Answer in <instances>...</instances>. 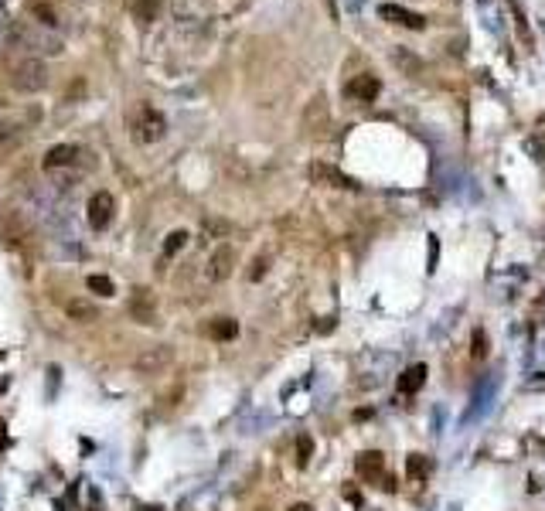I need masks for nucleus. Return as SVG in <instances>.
<instances>
[{"label":"nucleus","instance_id":"obj_1","mask_svg":"<svg viewBox=\"0 0 545 511\" xmlns=\"http://www.w3.org/2000/svg\"><path fill=\"white\" fill-rule=\"evenodd\" d=\"M130 133H133L137 143H157V140H164V133H167V120L154 106H140L133 113V120H130Z\"/></svg>","mask_w":545,"mask_h":511},{"label":"nucleus","instance_id":"obj_2","mask_svg":"<svg viewBox=\"0 0 545 511\" xmlns=\"http://www.w3.org/2000/svg\"><path fill=\"white\" fill-rule=\"evenodd\" d=\"M355 467H358L361 480H368V484L382 487V491H395V480L385 474V457H382L378 450H365V453H358Z\"/></svg>","mask_w":545,"mask_h":511},{"label":"nucleus","instance_id":"obj_3","mask_svg":"<svg viewBox=\"0 0 545 511\" xmlns=\"http://www.w3.org/2000/svg\"><path fill=\"white\" fill-rule=\"evenodd\" d=\"M11 82H14L21 93H41L48 86V68L45 62H38V58H24V62H17L11 68Z\"/></svg>","mask_w":545,"mask_h":511},{"label":"nucleus","instance_id":"obj_4","mask_svg":"<svg viewBox=\"0 0 545 511\" xmlns=\"http://www.w3.org/2000/svg\"><path fill=\"white\" fill-rule=\"evenodd\" d=\"M11 41H14V45H24L28 51H41V55H62L65 51L62 41H58L55 34L38 31V28H31V24H21V28L11 34Z\"/></svg>","mask_w":545,"mask_h":511},{"label":"nucleus","instance_id":"obj_5","mask_svg":"<svg viewBox=\"0 0 545 511\" xmlns=\"http://www.w3.org/2000/svg\"><path fill=\"white\" fill-rule=\"evenodd\" d=\"M85 215H89V225H93L95 232L109 229V222H113V215H116V202H113V195H109V191H95L93 198H89Z\"/></svg>","mask_w":545,"mask_h":511},{"label":"nucleus","instance_id":"obj_6","mask_svg":"<svg viewBox=\"0 0 545 511\" xmlns=\"http://www.w3.org/2000/svg\"><path fill=\"white\" fill-rule=\"evenodd\" d=\"M389 62L395 65V72H399V76H405V78H422V76H426V62H422L412 48H405V45L392 48Z\"/></svg>","mask_w":545,"mask_h":511},{"label":"nucleus","instance_id":"obj_7","mask_svg":"<svg viewBox=\"0 0 545 511\" xmlns=\"http://www.w3.org/2000/svg\"><path fill=\"white\" fill-rule=\"evenodd\" d=\"M378 93H382V82H378L375 76H355L351 82H348V89H344V96H348L351 103H361V106L375 103Z\"/></svg>","mask_w":545,"mask_h":511},{"label":"nucleus","instance_id":"obj_8","mask_svg":"<svg viewBox=\"0 0 545 511\" xmlns=\"http://www.w3.org/2000/svg\"><path fill=\"white\" fill-rule=\"evenodd\" d=\"M378 17H385L389 24H399V28H409V31H422L426 28V17L412 14V11H405L399 4H382L378 7Z\"/></svg>","mask_w":545,"mask_h":511},{"label":"nucleus","instance_id":"obj_9","mask_svg":"<svg viewBox=\"0 0 545 511\" xmlns=\"http://www.w3.org/2000/svg\"><path fill=\"white\" fill-rule=\"evenodd\" d=\"M235 269V249L232 246H218L215 252H212V259H208V279H215V283H222V279H229Z\"/></svg>","mask_w":545,"mask_h":511},{"label":"nucleus","instance_id":"obj_10","mask_svg":"<svg viewBox=\"0 0 545 511\" xmlns=\"http://www.w3.org/2000/svg\"><path fill=\"white\" fill-rule=\"evenodd\" d=\"M130 314L140 321V324H154L157 321V304H154V294L147 287H137L133 296H130Z\"/></svg>","mask_w":545,"mask_h":511},{"label":"nucleus","instance_id":"obj_11","mask_svg":"<svg viewBox=\"0 0 545 511\" xmlns=\"http://www.w3.org/2000/svg\"><path fill=\"white\" fill-rule=\"evenodd\" d=\"M76 157H82V150H78L76 143H55L51 150L45 154V170H55V167H68V164H76Z\"/></svg>","mask_w":545,"mask_h":511},{"label":"nucleus","instance_id":"obj_12","mask_svg":"<svg viewBox=\"0 0 545 511\" xmlns=\"http://www.w3.org/2000/svg\"><path fill=\"white\" fill-rule=\"evenodd\" d=\"M167 361H171V348H154V351H147V355L137 358V372L154 375V372H160Z\"/></svg>","mask_w":545,"mask_h":511},{"label":"nucleus","instance_id":"obj_13","mask_svg":"<svg viewBox=\"0 0 545 511\" xmlns=\"http://www.w3.org/2000/svg\"><path fill=\"white\" fill-rule=\"evenodd\" d=\"M422 382H426V365H409L403 375H399V392H405V396H412V392H420Z\"/></svg>","mask_w":545,"mask_h":511},{"label":"nucleus","instance_id":"obj_14","mask_svg":"<svg viewBox=\"0 0 545 511\" xmlns=\"http://www.w3.org/2000/svg\"><path fill=\"white\" fill-rule=\"evenodd\" d=\"M405 474H409L412 480H426L430 474H433V460L422 457V453H412V457L405 460Z\"/></svg>","mask_w":545,"mask_h":511},{"label":"nucleus","instance_id":"obj_15","mask_svg":"<svg viewBox=\"0 0 545 511\" xmlns=\"http://www.w3.org/2000/svg\"><path fill=\"white\" fill-rule=\"evenodd\" d=\"M235 334H239V324H235L232 317H215L208 324V338H215V341H232Z\"/></svg>","mask_w":545,"mask_h":511},{"label":"nucleus","instance_id":"obj_16","mask_svg":"<svg viewBox=\"0 0 545 511\" xmlns=\"http://www.w3.org/2000/svg\"><path fill=\"white\" fill-rule=\"evenodd\" d=\"M313 177H317V181H327V185H334V187H351V191H358V185H355L351 177H344L341 170H334V167H321V164H317V167H313Z\"/></svg>","mask_w":545,"mask_h":511},{"label":"nucleus","instance_id":"obj_17","mask_svg":"<svg viewBox=\"0 0 545 511\" xmlns=\"http://www.w3.org/2000/svg\"><path fill=\"white\" fill-rule=\"evenodd\" d=\"M68 317H72V321H95L99 310H95L89 300H68Z\"/></svg>","mask_w":545,"mask_h":511},{"label":"nucleus","instance_id":"obj_18","mask_svg":"<svg viewBox=\"0 0 545 511\" xmlns=\"http://www.w3.org/2000/svg\"><path fill=\"white\" fill-rule=\"evenodd\" d=\"M85 287H89V294H99V296H113V294H116L113 279H109V277H99V273H93V277L85 279Z\"/></svg>","mask_w":545,"mask_h":511},{"label":"nucleus","instance_id":"obj_19","mask_svg":"<svg viewBox=\"0 0 545 511\" xmlns=\"http://www.w3.org/2000/svg\"><path fill=\"white\" fill-rule=\"evenodd\" d=\"M187 239H191V235H187L185 229H177V232L167 235V242H164V259H167V256H174V252H181V249L187 246Z\"/></svg>","mask_w":545,"mask_h":511},{"label":"nucleus","instance_id":"obj_20","mask_svg":"<svg viewBox=\"0 0 545 511\" xmlns=\"http://www.w3.org/2000/svg\"><path fill=\"white\" fill-rule=\"evenodd\" d=\"M133 14L140 17V21H154V17H157V0H137Z\"/></svg>","mask_w":545,"mask_h":511},{"label":"nucleus","instance_id":"obj_21","mask_svg":"<svg viewBox=\"0 0 545 511\" xmlns=\"http://www.w3.org/2000/svg\"><path fill=\"white\" fill-rule=\"evenodd\" d=\"M311 450H313L311 436H300V440H296V453H300V457H296V464H300V467H307V460H311Z\"/></svg>","mask_w":545,"mask_h":511},{"label":"nucleus","instance_id":"obj_22","mask_svg":"<svg viewBox=\"0 0 545 511\" xmlns=\"http://www.w3.org/2000/svg\"><path fill=\"white\" fill-rule=\"evenodd\" d=\"M266 277V256H259L256 263H252V269H249V279L256 283V279H263Z\"/></svg>","mask_w":545,"mask_h":511},{"label":"nucleus","instance_id":"obj_23","mask_svg":"<svg viewBox=\"0 0 545 511\" xmlns=\"http://www.w3.org/2000/svg\"><path fill=\"white\" fill-rule=\"evenodd\" d=\"M34 11H38V17H41V21H45V24H48V28H51V24H55V21H58V17H55V14H51V11H48V7H45V4H38V7H34Z\"/></svg>","mask_w":545,"mask_h":511},{"label":"nucleus","instance_id":"obj_24","mask_svg":"<svg viewBox=\"0 0 545 511\" xmlns=\"http://www.w3.org/2000/svg\"><path fill=\"white\" fill-rule=\"evenodd\" d=\"M290 511H313V508H311V505H303V501H296V505H294Z\"/></svg>","mask_w":545,"mask_h":511}]
</instances>
